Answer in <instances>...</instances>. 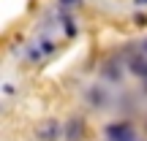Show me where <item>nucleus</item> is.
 <instances>
[{
  "mask_svg": "<svg viewBox=\"0 0 147 141\" xmlns=\"http://www.w3.org/2000/svg\"><path fill=\"white\" fill-rule=\"evenodd\" d=\"M106 100H109V95H106L104 87H90V90H87V103L93 106V109H101Z\"/></svg>",
  "mask_w": 147,
  "mask_h": 141,
  "instance_id": "20e7f679",
  "label": "nucleus"
},
{
  "mask_svg": "<svg viewBox=\"0 0 147 141\" xmlns=\"http://www.w3.org/2000/svg\"><path fill=\"white\" fill-rule=\"evenodd\" d=\"M134 3H136V5H147V0H134Z\"/></svg>",
  "mask_w": 147,
  "mask_h": 141,
  "instance_id": "6e6552de",
  "label": "nucleus"
},
{
  "mask_svg": "<svg viewBox=\"0 0 147 141\" xmlns=\"http://www.w3.org/2000/svg\"><path fill=\"white\" fill-rule=\"evenodd\" d=\"M38 138L41 141H57L60 138V122L57 120H47L38 128Z\"/></svg>",
  "mask_w": 147,
  "mask_h": 141,
  "instance_id": "f03ea898",
  "label": "nucleus"
},
{
  "mask_svg": "<svg viewBox=\"0 0 147 141\" xmlns=\"http://www.w3.org/2000/svg\"><path fill=\"white\" fill-rule=\"evenodd\" d=\"M82 3V0H60V5H65V8H68V5H79Z\"/></svg>",
  "mask_w": 147,
  "mask_h": 141,
  "instance_id": "0eeeda50",
  "label": "nucleus"
},
{
  "mask_svg": "<svg viewBox=\"0 0 147 141\" xmlns=\"http://www.w3.org/2000/svg\"><path fill=\"white\" fill-rule=\"evenodd\" d=\"M104 133L109 141H136V133H134L131 122H112V125L104 128Z\"/></svg>",
  "mask_w": 147,
  "mask_h": 141,
  "instance_id": "f257e3e1",
  "label": "nucleus"
},
{
  "mask_svg": "<svg viewBox=\"0 0 147 141\" xmlns=\"http://www.w3.org/2000/svg\"><path fill=\"white\" fill-rule=\"evenodd\" d=\"M104 76L109 79V82H120V79H123V73H120V63H117V60L106 63V68H104Z\"/></svg>",
  "mask_w": 147,
  "mask_h": 141,
  "instance_id": "423d86ee",
  "label": "nucleus"
},
{
  "mask_svg": "<svg viewBox=\"0 0 147 141\" xmlns=\"http://www.w3.org/2000/svg\"><path fill=\"white\" fill-rule=\"evenodd\" d=\"M128 68H131L134 76L147 79V57H144V54H131V60H128Z\"/></svg>",
  "mask_w": 147,
  "mask_h": 141,
  "instance_id": "7ed1b4c3",
  "label": "nucleus"
},
{
  "mask_svg": "<svg viewBox=\"0 0 147 141\" xmlns=\"http://www.w3.org/2000/svg\"><path fill=\"white\" fill-rule=\"evenodd\" d=\"M82 130H84V122L79 120H71V122H65V141H76L79 136H82Z\"/></svg>",
  "mask_w": 147,
  "mask_h": 141,
  "instance_id": "39448f33",
  "label": "nucleus"
}]
</instances>
